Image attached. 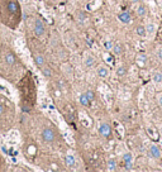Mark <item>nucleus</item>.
Here are the masks:
<instances>
[{
    "instance_id": "f257e3e1",
    "label": "nucleus",
    "mask_w": 162,
    "mask_h": 172,
    "mask_svg": "<svg viewBox=\"0 0 162 172\" xmlns=\"http://www.w3.org/2000/svg\"><path fill=\"white\" fill-rule=\"evenodd\" d=\"M6 9V14L10 15V27L15 28L20 20V8L18 0H0V10Z\"/></svg>"
},
{
    "instance_id": "f03ea898",
    "label": "nucleus",
    "mask_w": 162,
    "mask_h": 172,
    "mask_svg": "<svg viewBox=\"0 0 162 172\" xmlns=\"http://www.w3.org/2000/svg\"><path fill=\"white\" fill-rule=\"evenodd\" d=\"M33 32L37 37H42L46 32V28H45V24L42 20H39V19H36L34 20V25H33Z\"/></svg>"
},
{
    "instance_id": "7ed1b4c3",
    "label": "nucleus",
    "mask_w": 162,
    "mask_h": 172,
    "mask_svg": "<svg viewBox=\"0 0 162 172\" xmlns=\"http://www.w3.org/2000/svg\"><path fill=\"white\" fill-rule=\"evenodd\" d=\"M40 136H42V139L46 143H52L53 141H55V132H53L52 129H49V128H45L42 130V133H40Z\"/></svg>"
},
{
    "instance_id": "20e7f679",
    "label": "nucleus",
    "mask_w": 162,
    "mask_h": 172,
    "mask_svg": "<svg viewBox=\"0 0 162 172\" xmlns=\"http://www.w3.org/2000/svg\"><path fill=\"white\" fill-rule=\"evenodd\" d=\"M148 154H150V157L155 158V160H158V158H161V156H162V151H161V148L158 147L157 144H151L150 145V151H148Z\"/></svg>"
},
{
    "instance_id": "39448f33",
    "label": "nucleus",
    "mask_w": 162,
    "mask_h": 172,
    "mask_svg": "<svg viewBox=\"0 0 162 172\" xmlns=\"http://www.w3.org/2000/svg\"><path fill=\"white\" fill-rule=\"evenodd\" d=\"M99 133H100V136L108 138V137L112 134V128H110V125L108 124V123H101L99 125Z\"/></svg>"
},
{
    "instance_id": "423d86ee",
    "label": "nucleus",
    "mask_w": 162,
    "mask_h": 172,
    "mask_svg": "<svg viewBox=\"0 0 162 172\" xmlns=\"http://www.w3.org/2000/svg\"><path fill=\"white\" fill-rule=\"evenodd\" d=\"M118 19L123 24H129L132 22V15H130L129 11H122L118 14Z\"/></svg>"
},
{
    "instance_id": "0eeeda50",
    "label": "nucleus",
    "mask_w": 162,
    "mask_h": 172,
    "mask_svg": "<svg viewBox=\"0 0 162 172\" xmlns=\"http://www.w3.org/2000/svg\"><path fill=\"white\" fill-rule=\"evenodd\" d=\"M8 141L10 144H15L19 142V133L17 130H11L9 132V134H8Z\"/></svg>"
},
{
    "instance_id": "6e6552de",
    "label": "nucleus",
    "mask_w": 162,
    "mask_h": 172,
    "mask_svg": "<svg viewBox=\"0 0 162 172\" xmlns=\"http://www.w3.org/2000/svg\"><path fill=\"white\" fill-rule=\"evenodd\" d=\"M84 65H85V67L86 69H91L94 65H95V58H94V56L86 53L85 57H84Z\"/></svg>"
},
{
    "instance_id": "1a4fd4ad",
    "label": "nucleus",
    "mask_w": 162,
    "mask_h": 172,
    "mask_svg": "<svg viewBox=\"0 0 162 172\" xmlns=\"http://www.w3.org/2000/svg\"><path fill=\"white\" fill-rule=\"evenodd\" d=\"M96 73L100 78H106L110 75V71L108 67H105V66H100V67H98V70H96Z\"/></svg>"
},
{
    "instance_id": "9d476101",
    "label": "nucleus",
    "mask_w": 162,
    "mask_h": 172,
    "mask_svg": "<svg viewBox=\"0 0 162 172\" xmlns=\"http://www.w3.org/2000/svg\"><path fill=\"white\" fill-rule=\"evenodd\" d=\"M65 162H66V165L69 166V167H75V165H76L75 156H74L71 152H69V153L65 156Z\"/></svg>"
},
{
    "instance_id": "9b49d317",
    "label": "nucleus",
    "mask_w": 162,
    "mask_h": 172,
    "mask_svg": "<svg viewBox=\"0 0 162 172\" xmlns=\"http://www.w3.org/2000/svg\"><path fill=\"white\" fill-rule=\"evenodd\" d=\"M79 118H80V122L84 127H90L91 125V120L89 119V116L85 114V113H80L79 114Z\"/></svg>"
},
{
    "instance_id": "f8f14e48",
    "label": "nucleus",
    "mask_w": 162,
    "mask_h": 172,
    "mask_svg": "<svg viewBox=\"0 0 162 172\" xmlns=\"http://www.w3.org/2000/svg\"><path fill=\"white\" fill-rule=\"evenodd\" d=\"M136 13H137V15L141 17V18L146 17V15H147V13H148L147 6H146L144 4H139V5L137 6V9H136Z\"/></svg>"
},
{
    "instance_id": "ddd939ff",
    "label": "nucleus",
    "mask_w": 162,
    "mask_h": 172,
    "mask_svg": "<svg viewBox=\"0 0 162 172\" xmlns=\"http://www.w3.org/2000/svg\"><path fill=\"white\" fill-rule=\"evenodd\" d=\"M147 61H148L147 55H144V53H139V55L137 56V65L139 66V67H144V66L147 65Z\"/></svg>"
},
{
    "instance_id": "4468645a",
    "label": "nucleus",
    "mask_w": 162,
    "mask_h": 172,
    "mask_svg": "<svg viewBox=\"0 0 162 172\" xmlns=\"http://www.w3.org/2000/svg\"><path fill=\"white\" fill-rule=\"evenodd\" d=\"M144 28H146L147 36H148V34H153V33L156 32V25H155V23H152V22L147 23V25H144Z\"/></svg>"
},
{
    "instance_id": "2eb2a0df",
    "label": "nucleus",
    "mask_w": 162,
    "mask_h": 172,
    "mask_svg": "<svg viewBox=\"0 0 162 172\" xmlns=\"http://www.w3.org/2000/svg\"><path fill=\"white\" fill-rule=\"evenodd\" d=\"M34 61H36V65L37 66H39V67H43L45 66V57L42 56V55H39V53H37L36 56H34Z\"/></svg>"
},
{
    "instance_id": "dca6fc26",
    "label": "nucleus",
    "mask_w": 162,
    "mask_h": 172,
    "mask_svg": "<svg viewBox=\"0 0 162 172\" xmlns=\"http://www.w3.org/2000/svg\"><path fill=\"white\" fill-rule=\"evenodd\" d=\"M136 34L138 37H146L147 36V32H146V28H144V25H137L136 27Z\"/></svg>"
},
{
    "instance_id": "f3484780",
    "label": "nucleus",
    "mask_w": 162,
    "mask_h": 172,
    "mask_svg": "<svg viewBox=\"0 0 162 172\" xmlns=\"http://www.w3.org/2000/svg\"><path fill=\"white\" fill-rule=\"evenodd\" d=\"M4 60H5V63L9 65V66L15 63V57H14V55H13V53H6Z\"/></svg>"
},
{
    "instance_id": "a211bd4d",
    "label": "nucleus",
    "mask_w": 162,
    "mask_h": 172,
    "mask_svg": "<svg viewBox=\"0 0 162 172\" xmlns=\"http://www.w3.org/2000/svg\"><path fill=\"white\" fill-rule=\"evenodd\" d=\"M113 52H114L115 56L122 55V52H123V46H122V43H115L113 46Z\"/></svg>"
},
{
    "instance_id": "6ab92c4d",
    "label": "nucleus",
    "mask_w": 162,
    "mask_h": 172,
    "mask_svg": "<svg viewBox=\"0 0 162 172\" xmlns=\"http://www.w3.org/2000/svg\"><path fill=\"white\" fill-rule=\"evenodd\" d=\"M127 67L126 66H119V67L117 69V71H115V73H117V76H119V77H123V76H126L127 75Z\"/></svg>"
},
{
    "instance_id": "aec40b11",
    "label": "nucleus",
    "mask_w": 162,
    "mask_h": 172,
    "mask_svg": "<svg viewBox=\"0 0 162 172\" xmlns=\"http://www.w3.org/2000/svg\"><path fill=\"white\" fill-rule=\"evenodd\" d=\"M79 101H80V104L83 105V107H89V105H90V101H89V99L86 98L85 94H81L79 96Z\"/></svg>"
},
{
    "instance_id": "412c9836",
    "label": "nucleus",
    "mask_w": 162,
    "mask_h": 172,
    "mask_svg": "<svg viewBox=\"0 0 162 172\" xmlns=\"http://www.w3.org/2000/svg\"><path fill=\"white\" fill-rule=\"evenodd\" d=\"M106 166H108V170L109 171H115L117 170V161L114 160V158H110V160L108 161Z\"/></svg>"
},
{
    "instance_id": "4be33fe9",
    "label": "nucleus",
    "mask_w": 162,
    "mask_h": 172,
    "mask_svg": "<svg viewBox=\"0 0 162 172\" xmlns=\"http://www.w3.org/2000/svg\"><path fill=\"white\" fill-rule=\"evenodd\" d=\"M152 80L155 84H161L162 82V72H155L152 75Z\"/></svg>"
},
{
    "instance_id": "5701e85b",
    "label": "nucleus",
    "mask_w": 162,
    "mask_h": 172,
    "mask_svg": "<svg viewBox=\"0 0 162 172\" xmlns=\"http://www.w3.org/2000/svg\"><path fill=\"white\" fill-rule=\"evenodd\" d=\"M147 133L152 139H158V132H156L153 128H147Z\"/></svg>"
},
{
    "instance_id": "b1692460",
    "label": "nucleus",
    "mask_w": 162,
    "mask_h": 172,
    "mask_svg": "<svg viewBox=\"0 0 162 172\" xmlns=\"http://www.w3.org/2000/svg\"><path fill=\"white\" fill-rule=\"evenodd\" d=\"M123 162H124V163H127V162H133V154L129 153V152L124 153V154H123Z\"/></svg>"
},
{
    "instance_id": "393cba45",
    "label": "nucleus",
    "mask_w": 162,
    "mask_h": 172,
    "mask_svg": "<svg viewBox=\"0 0 162 172\" xmlns=\"http://www.w3.org/2000/svg\"><path fill=\"white\" fill-rule=\"evenodd\" d=\"M113 46H114V44H113L112 41H105V42H104V48H105L106 51H112V49H113Z\"/></svg>"
},
{
    "instance_id": "a878e982",
    "label": "nucleus",
    "mask_w": 162,
    "mask_h": 172,
    "mask_svg": "<svg viewBox=\"0 0 162 172\" xmlns=\"http://www.w3.org/2000/svg\"><path fill=\"white\" fill-rule=\"evenodd\" d=\"M85 95H86V98L89 99L90 103H91L94 99H95V95H94V92H92V91H86V92H85Z\"/></svg>"
},
{
    "instance_id": "bb28decb",
    "label": "nucleus",
    "mask_w": 162,
    "mask_h": 172,
    "mask_svg": "<svg viewBox=\"0 0 162 172\" xmlns=\"http://www.w3.org/2000/svg\"><path fill=\"white\" fill-rule=\"evenodd\" d=\"M85 18H86V15H85V13H84V11H79V13H77V19H79V20L84 22Z\"/></svg>"
},
{
    "instance_id": "cd10ccee",
    "label": "nucleus",
    "mask_w": 162,
    "mask_h": 172,
    "mask_svg": "<svg viewBox=\"0 0 162 172\" xmlns=\"http://www.w3.org/2000/svg\"><path fill=\"white\" fill-rule=\"evenodd\" d=\"M132 168H133V162H127V163H124V170H126V171H132Z\"/></svg>"
},
{
    "instance_id": "c85d7f7f",
    "label": "nucleus",
    "mask_w": 162,
    "mask_h": 172,
    "mask_svg": "<svg viewBox=\"0 0 162 172\" xmlns=\"http://www.w3.org/2000/svg\"><path fill=\"white\" fill-rule=\"evenodd\" d=\"M36 151H37V149H36L34 145H29V147H28V153H29V154H32V156L36 154Z\"/></svg>"
},
{
    "instance_id": "c756f323",
    "label": "nucleus",
    "mask_w": 162,
    "mask_h": 172,
    "mask_svg": "<svg viewBox=\"0 0 162 172\" xmlns=\"http://www.w3.org/2000/svg\"><path fill=\"white\" fill-rule=\"evenodd\" d=\"M156 56L162 61V47H160V48L156 51Z\"/></svg>"
},
{
    "instance_id": "7c9ffc66",
    "label": "nucleus",
    "mask_w": 162,
    "mask_h": 172,
    "mask_svg": "<svg viewBox=\"0 0 162 172\" xmlns=\"http://www.w3.org/2000/svg\"><path fill=\"white\" fill-rule=\"evenodd\" d=\"M157 103L158 105L162 108V92H160V94H157Z\"/></svg>"
},
{
    "instance_id": "2f4dec72",
    "label": "nucleus",
    "mask_w": 162,
    "mask_h": 172,
    "mask_svg": "<svg viewBox=\"0 0 162 172\" xmlns=\"http://www.w3.org/2000/svg\"><path fill=\"white\" fill-rule=\"evenodd\" d=\"M104 57H105V61H106V62H109V63H113V57H112V56H109V55L106 53V55H105Z\"/></svg>"
},
{
    "instance_id": "473e14b6",
    "label": "nucleus",
    "mask_w": 162,
    "mask_h": 172,
    "mask_svg": "<svg viewBox=\"0 0 162 172\" xmlns=\"http://www.w3.org/2000/svg\"><path fill=\"white\" fill-rule=\"evenodd\" d=\"M43 75L47 76V77H49V76H51V71H49V69H43Z\"/></svg>"
},
{
    "instance_id": "72a5a7b5",
    "label": "nucleus",
    "mask_w": 162,
    "mask_h": 172,
    "mask_svg": "<svg viewBox=\"0 0 162 172\" xmlns=\"http://www.w3.org/2000/svg\"><path fill=\"white\" fill-rule=\"evenodd\" d=\"M4 111V105L3 104H0V114H2Z\"/></svg>"
},
{
    "instance_id": "f704fd0d",
    "label": "nucleus",
    "mask_w": 162,
    "mask_h": 172,
    "mask_svg": "<svg viewBox=\"0 0 162 172\" xmlns=\"http://www.w3.org/2000/svg\"><path fill=\"white\" fill-rule=\"evenodd\" d=\"M130 2H132L133 4H139V3H141V0H130Z\"/></svg>"
},
{
    "instance_id": "c9c22d12",
    "label": "nucleus",
    "mask_w": 162,
    "mask_h": 172,
    "mask_svg": "<svg viewBox=\"0 0 162 172\" xmlns=\"http://www.w3.org/2000/svg\"><path fill=\"white\" fill-rule=\"evenodd\" d=\"M160 8H161V10H162V0H161V3H160Z\"/></svg>"
},
{
    "instance_id": "e433bc0d",
    "label": "nucleus",
    "mask_w": 162,
    "mask_h": 172,
    "mask_svg": "<svg viewBox=\"0 0 162 172\" xmlns=\"http://www.w3.org/2000/svg\"><path fill=\"white\" fill-rule=\"evenodd\" d=\"M84 2H90V0H84Z\"/></svg>"
},
{
    "instance_id": "4c0bfd02",
    "label": "nucleus",
    "mask_w": 162,
    "mask_h": 172,
    "mask_svg": "<svg viewBox=\"0 0 162 172\" xmlns=\"http://www.w3.org/2000/svg\"><path fill=\"white\" fill-rule=\"evenodd\" d=\"M143 2H144V0H141V3H143Z\"/></svg>"
},
{
    "instance_id": "58836bf2",
    "label": "nucleus",
    "mask_w": 162,
    "mask_h": 172,
    "mask_svg": "<svg viewBox=\"0 0 162 172\" xmlns=\"http://www.w3.org/2000/svg\"><path fill=\"white\" fill-rule=\"evenodd\" d=\"M25 2H31V0H25Z\"/></svg>"
},
{
    "instance_id": "ea45409f",
    "label": "nucleus",
    "mask_w": 162,
    "mask_h": 172,
    "mask_svg": "<svg viewBox=\"0 0 162 172\" xmlns=\"http://www.w3.org/2000/svg\"><path fill=\"white\" fill-rule=\"evenodd\" d=\"M161 158H162V156H161Z\"/></svg>"
}]
</instances>
